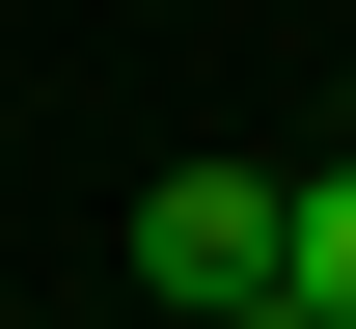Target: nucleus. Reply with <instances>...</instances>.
<instances>
[{
    "label": "nucleus",
    "instance_id": "f257e3e1",
    "mask_svg": "<svg viewBox=\"0 0 356 329\" xmlns=\"http://www.w3.org/2000/svg\"><path fill=\"white\" fill-rule=\"evenodd\" d=\"M137 302L274 329V165H165V192H137Z\"/></svg>",
    "mask_w": 356,
    "mask_h": 329
},
{
    "label": "nucleus",
    "instance_id": "f03ea898",
    "mask_svg": "<svg viewBox=\"0 0 356 329\" xmlns=\"http://www.w3.org/2000/svg\"><path fill=\"white\" fill-rule=\"evenodd\" d=\"M274 329H356V138L274 165Z\"/></svg>",
    "mask_w": 356,
    "mask_h": 329
},
{
    "label": "nucleus",
    "instance_id": "7ed1b4c3",
    "mask_svg": "<svg viewBox=\"0 0 356 329\" xmlns=\"http://www.w3.org/2000/svg\"><path fill=\"white\" fill-rule=\"evenodd\" d=\"M329 138H356V83H329Z\"/></svg>",
    "mask_w": 356,
    "mask_h": 329
}]
</instances>
